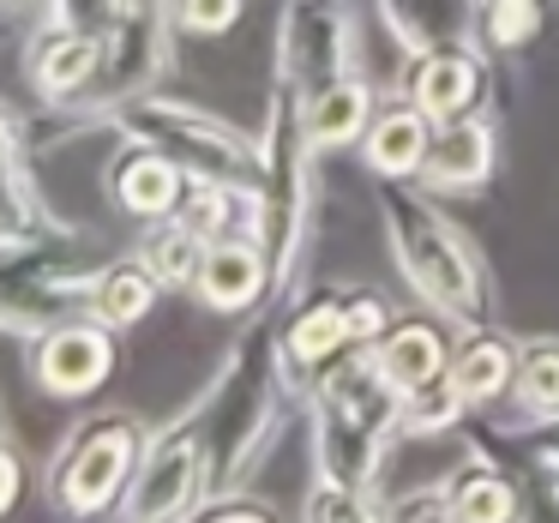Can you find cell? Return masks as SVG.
Wrapping results in <instances>:
<instances>
[{
    "instance_id": "f1b7e54d",
    "label": "cell",
    "mask_w": 559,
    "mask_h": 523,
    "mask_svg": "<svg viewBox=\"0 0 559 523\" xmlns=\"http://www.w3.org/2000/svg\"><path fill=\"white\" fill-rule=\"evenodd\" d=\"M301 523H391V499L379 487H349L313 475L301 494Z\"/></svg>"
},
{
    "instance_id": "8fae6325",
    "label": "cell",
    "mask_w": 559,
    "mask_h": 523,
    "mask_svg": "<svg viewBox=\"0 0 559 523\" xmlns=\"http://www.w3.org/2000/svg\"><path fill=\"white\" fill-rule=\"evenodd\" d=\"M277 361L289 373L295 397L307 409V385L325 373L337 355H349V283H301L289 301H277Z\"/></svg>"
},
{
    "instance_id": "4dcf8cb0",
    "label": "cell",
    "mask_w": 559,
    "mask_h": 523,
    "mask_svg": "<svg viewBox=\"0 0 559 523\" xmlns=\"http://www.w3.org/2000/svg\"><path fill=\"white\" fill-rule=\"evenodd\" d=\"M247 0H169V19L181 37H229L241 25Z\"/></svg>"
},
{
    "instance_id": "cb8c5ba5",
    "label": "cell",
    "mask_w": 559,
    "mask_h": 523,
    "mask_svg": "<svg viewBox=\"0 0 559 523\" xmlns=\"http://www.w3.org/2000/svg\"><path fill=\"white\" fill-rule=\"evenodd\" d=\"M157 301H163V283H157V271H151L139 253L103 259L97 289H91V313H97L103 325H115L127 337L133 325H145V319L157 313Z\"/></svg>"
},
{
    "instance_id": "d6986e66",
    "label": "cell",
    "mask_w": 559,
    "mask_h": 523,
    "mask_svg": "<svg viewBox=\"0 0 559 523\" xmlns=\"http://www.w3.org/2000/svg\"><path fill=\"white\" fill-rule=\"evenodd\" d=\"M433 133L439 127L397 91V97H379V109H373V121H367V133H361L355 151H361V163L379 175V181H421Z\"/></svg>"
},
{
    "instance_id": "277c9868",
    "label": "cell",
    "mask_w": 559,
    "mask_h": 523,
    "mask_svg": "<svg viewBox=\"0 0 559 523\" xmlns=\"http://www.w3.org/2000/svg\"><path fill=\"white\" fill-rule=\"evenodd\" d=\"M319 157L325 151L307 139L301 97L271 85L265 115H259V241L271 253V277H277V301H289L307 283V253L319 235Z\"/></svg>"
},
{
    "instance_id": "d4e9b609",
    "label": "cell",
    "mask_w": 559,
    "mask_h": 523,
    "mask_svg": "<svg viewBox=\"0 0 559 523\" xmlns=\"http://www.w3.org/2000/svg\"><path fill=\"white\" fill-rule=\"evenodd\" d=\"M511 421L542 427L559 421V337H518V379H511Z\"/></svg>"
},
{
    "instance_id": "d6a6232c",
    "label": "cell",
    "mask_w": 559,
    "mask_h": 523,
    "mask_svg": "<svg viewBox=\"0 0 559 523\" xmlns=\"http://www.w3.org/2000/svg\"><path fill=\"white\" fill-rule=\"evenodd\" d=\"M187 523H283V518L265 506V499L247 494V487H235V494H211Z\"/></svg>"
},
{
    "instance_id": "9c48e42d",
    "label": "cell",
    "mask_w": 559,
    "mask_h": 523,
    "mask_svg": "<svg viewBox=\"0 0 559 523\" xmlns=\"http://www.w3.org/2000/svg\"><path fill=\"white\" fill-rule=\"evenodd\" d=\"M205 499H211V445L193 397L169 427H157L145 439V457H139V475L127 487L115 523H187Z\"/></svg>"
},
{
    "instance_id": "44dd1931",
    "label": "cell",
    "mask_w": 559,
    "mask_h": 523,
    "mask_svg": "<svg viewBox=\"0 0 559 523\" xmlns=\"http://www.w3.org/2000/svg\"><path fill=\"white\" fill-rule=\"evenodd\" d=\"M61 223L49 217L37 181H31V157H25V121L0 103V241H31L49 235Z\"/></svg>"
},
{
    "instance_id": "3957f363",
    "label": "cell",
    "mask_w": 559,
    "mask_h": 523,
    "mask_svg": "<svg viewBox=\"0 0 559 523\" xmlns=\"http://www.w3.org/2000/svg\"><path fill=\"white\" fill-rule=\"evenodd\" d=\"M307 445L313 475L379 487L391 445L403 439V391L385 379L373 349H349L307 385Z\"/></svg>"
},
{
    "instance_id": "7a4b0ae2",
    "label": "cell",
    "mask_w": 559,
    "mask_h": 523,
    "mask_svg": "<svg viewBox=\"0 0 559 523\" xmlns=\"http://www.w3.org/2000/svg\"><path fill=\"white\" fill-rule=\"evenodd\" d=\"M301 409L289 373L277 361V325H247L211 385L199 391L205 415V445H211V494H235L247 475L277 451L289 415Z\"/></svg>"
},
{
    "instance_id": "5b68a950",
    "label": "cell",
    "mask_w": 559,
    "mask_h": 523,
    "mask_svg": "<svg viewBox=\"0 0 559 523\" xmlns=\"http://www.w3.org/2000/svg\"><path fill=\"white\" fill-rule=\"evenodd\" d=\"M109 253H91L73 229H49L31 241H0V331L43 337L67 319L91 313V289Z\"/></svg>"
},
{
    "instance_id": "8d00e7d4",
    "label": "cell",
    "mask_w": 559,
    "mask_h": 523,
    "mask_svg": "<svg viewBox=\"0 0 559 523\" xmlns=\"http://www.w3.org/2000/svg\"><path fill=\"white\" fill-rule=\"evenodd\" d=\"M451 19V31H457V43H475V25H481V0H439Z\"/></svg>"
},
{
    "instance_id": "8992f818",
    "label": "cell",
    "mask_w": 559,
    "mask_h": 523,
    "mask_svg": "<svg viewBox=\"0 0 559 523\" xmlns=\"http://www.w3.org/2000/svg\"><path fill=\"white\" fill-rule=\"evenodd\" d=\"M145 421L127 409H97L73 421V433L55 445L43 469V499L61 523H103L121 518V499L145 457Z\"/></svg>"
},
{
    "instance_id": "6da1fadb",
    "label": "cell",
    "mask_w": 559,
    "mask_h": 523,
    "mask_svg": "<svg viewBox=\"0 0 559 523\" xmlns=\"http://www.w3.org/2000/svg\"><path fill=\"white\" fill-rule=\"evenodd\" d=\"M373 211L391 265L427 313L445 319L451 331L493 319V271L481 247L463 235V223L439 205V193H427L421 181H373Z\"/></svg>"
},
{
    "instance_id": "30bf717a",
    "label": "cell",
    "mask_w": 559,
    "mask_h": 523,
    "mask_svg": "<svg viewBox=\"0 0 559 523\" xmlns=\"http://www.w3.org/2000/svg\"><path fill=\"white\" fill-rule=\"evenodd\" d=\"M361 73V25L349 0H283L271 43V85L313 97L337 79Z\"/></svg>"
},
{
    "instance_id": "74e56055",
    "label": "cell",
    "mask_w": 559,
    "mask_h": 523,
    "mask_svg": "<svg viewBox=\"0 0 559 523\" xmlns=\"http://www.w3.org/2000/svg\"><path fill=\"white\" fill-rule=\"evenodd\" d=\"M7 13H25V19H37V7H31V0H0V19Z\"/></svg>"
},
{
    "instance_id": "f546056e",
    "label": "cell",
    "mask_w": 559,
    "mask_h": 523,
    "mask_svg": "<svg viewBox=\"0 0 559 523\" xmlns=\"http://www.w3.org/2000/svg\"><path fill=\"white\" fill-rule=\"evenodd\" d=\"M379 19H385V37L397 43L403 55L457 43V31H451V19H445L439 0H379Z\"/></svg>"
},
{
    "instance_id": "836d02e7",
    "label": "cell",
    "mask_w": 559,
    "mask_h": 523,
    "mask_svg": "<svg viewBox=\"0 0 559 523\" xmlns=\"http://www.w3.org/2000/svg\"><path fill=\"white\" fill-rule=\"evenodd\" d=\"M391 523H451L439 487H415V494H397L391 499Z\"/></svg>"
},
{
    "instance_id": "ffe728a7",
    "label": "cell",
    "mask_w": 559,
    "mask_h": 523,
    "mask_svg": "<svg viewBox=\"0 0 559 523\" xmlns=\"http://www.w3.org/2000/svg\"><path fill=\"white\" fill-rule=\"evenodd\" d=\"M451 385L463 391L469 409H493L511 397V379H518V337H506L499 325H469L451 337Z\"/></svg>"
},
{
    "instance_id": "9a60e30c",
    "label": "cell",
    "mask_w": 559,
    "mask_h": 523,
    "mask_svg": "<svg viewBox=\"0 0 559 523\" xmlns=\"http://www.w3.org/2000/svg\"><path fill=\"white\" fill-rule=\"evenodd\" d=\"M97 67H103V37L73 31V25H61V19H37V25H31L25 79L37 85V97L49 103L55 115L85 109L91 85H97Z\"/></svg>"
},
{
    "instance_id": "ba28073f",
    "label": "cell",
    "mask_w": 559,
    "mask_h": 523,
    "mask_svg": "<svg viewBox=\"0 0 559 523\" xmlns=\"http://www.w3.org/2000/svg\"><path fill=\"white\" fill-rule=\"evenodd\" d=\"M175 37H181V31H175V19H169V0H127L121 13H115V25L103 31V67H97V85H91L85 109L61 115V121L115 127V115H121L127 103L163 85V73H169V61H175Z\"/></svg>"
},
{
    "instance_id": "e0dca14e",
    "label": "cell",
    "mask_w": 559,
    "mask_h": 523,
    "mask_svg": "<svg viewBox=\"0 0 559 523\" xmlns=\"http://www.w3.org/2000/svg\"><path fill=\"white\" fill-rule=\"evenodd\" d=\"M439 499H445L451 523H530V487L511 475L487 445H469L463 463L439 475Z\"/></svg>"
},
{
    "instance_id": "2e32d148",
    "label": "cell",
    "mask_w": 559,
    "mask_h": 523,
    "mask_svg": "<svg viewBox=\"0 0 559 523\" xmlns=\"http://www.w3.org/2000/svg\"><path fill=\"white\" fill-rule=\"evenodd\" d=\"M199 307L217 319H247L259 307L277 301V277H271V253L259 235H223L205 247V265L193 283Z\"/></svg>"
},
{
    "instance_id": "1f68e13d",
    "label": "cell",
    "mask_w": 559,
    "mask_h": 523,
    "mask_svg": "<svg viewBox=\"0 0 559 523\" xmlns=\"http://www.w3.org/2000/svg\"><path fill=\"white\" fill-rule=\"evenodd\" d=\"M391 325H397V307L385 301V289H373V283H349V343L355 349H373Z\"/></svg>"
},
{
    "instance_id": "4316f807",
    "label": "cell",
    "mask_w": 559,
    "mask_h": 523,
    "mask_svg": "<svg viewBox=\"0 0 559 523\" xmlns=\"http://www.w3.org/2000/svg\"><path fill=\"white\" fill-rule=\"evenodd\" d=\"M205 235H193L181 217H163V223H151L145 235H139V247L133 253L145 259L151 271H157V283H163V295H175V289H193L199 283V265H205Z\"/></svg>"
},
{
    "instance_id": "e575fe53",
    "label": "cell",
    "mask_w": 559,
    "mask_h": 523,
    "mask_svg": "<svg viewBox=\"0 0 559 523\" xmlns=\"http://www.w3.org/2000/svg\"><path fill=\"white\" fill-rule=\"evenodd\" d=\"M25 487H31V469L25 457H19L7 439H0V518H13L19 506H25Z\"/></svg>"
},
{
    "instance_id": "603a6c76",
    "label": "cell",
    "mask_w": 559,
    "mask_h": 523,
    "mask_svg": "<svg viewBox=\"0 0 559 523\" xmlns=\"http://www.w3.org/2000/svg\"><path fill=\"white\" fill-rule=\"evenodd\" d=\"M451 337H457V331L451 325L439 331L433 319H397V325L373 343V355H379L391 385L415 391V385H427V379H439L451 367Z\"/></svg>"
},
{
    "instance_id": "5bb4252c",
    "label": "cell",
    "mask_w": 559,
    "mask_h": 523,
    "mask_svg": "<svg viewBox=\"0 0 559 523\" xmlns=\"http://www.w3.org/2000/svg\"><path fill=\"white\" fill-rule=\"evenodd\" d=\"M187 187H193V175H187L169 151H157L151 139H133V133L121 139V151L109 157V175H103L109 205L121 211L127 223H139V229L175 217L181 199H187Z\"/></svg>"
},
{
    "instance_id": "52a82bcc",
    "label": "cell",
    "mask_w": 559,
    "mask_h": 523,
    "mask_svg": "<svg viewBox=\"0 0 559 523\" xmlns=\"http://www.w3.org/2000/svg\"><path fill=\"white\" fill-rule=\"evenodd\" d=\"M115 127L133 139H151L157 151H169L193 181H229V187H259L265 163H259V133H241L235 121L199 109L187 97H169V91H145L133 97Z\"/></svg>"
},
{
    "instance_id": "4fadbf2b",
    "label": "cell",
    "mask_w": 559,
    "mask_h": 523,
    "mask_svg": "<svg viewBox=\"0 0 559 523\" xmlns=\"http://www.w3.org/2000/svg\"><path fill=\"white\" fill-rule=\"evenodd\" d=\"M115 367H121V331L103 325L97 313H79L67 325L31 337V379L61 403L97 397L115 379Z\"/></svg>"
},
{
    "instance_id": "d590c367",
    "label": "cell",
    "mask_w": 559,
    "mask_h": 523,
    "mask_svg": "<svg viewBox=\"0 0 559 523\" xmlns=\"http://www.w3.org/2000/svg\"><path fill=\"white\" fill-rule=\"evenodd\" d=\"M530 469H542L535 487H530V523H559V457L554 463H530Z\"/></svg>"
},
{
    "instance_id": "83f0119b",
    "label": "cell",
    "mask_w": 559,
    "mask_h": 523,
    "mask_svg": "<svg viewBox=\"0 0 559 523\" xmlns=\"http://www.w3.org/2000/svg\"><path fill=\"white\" fill-rule=\"evenodd\" d=\"M469 403L463 391L451 385V373L427 379V385L403 391V439H445V433H463L469 427Z\"/></svg>"
},
{
    "instance_id": "484cf974",
    "label": "cell",
    "mask_w": 559,
    "mask_h": 523,
    "mask_svg": "<svg viewBox=\"0 0 559 523\" xmlns=\"http://www.w3.org/2000/svg\"><path fill=\"white\" fill-rule=\"evenodd\" d=\"M175 217L205 241L223 235H259V187H229V181H193Z\"/></svg>"
},
{
    "instance_id": "ac0fdd59",
    "label": "cell",
    "mask_w": 559,
    "mask_h": 523,
    "mask_svg": "<svg viewBox=\"0 0 559 523\" xmlns=\"http://www.w3.org/2000/svg\"><path fill=\"white\" fill-rule=\"evenodd\" d=\"M499 169V127L493 115H463V121H445L433 133V151H427L421 187L427 193H481Z\"/></svg>"
},
{
    "instance_id": "7c38bea8",
    "label": "cell",
    "mask_w": 559,
    "mask_h": 523,
    "mask_svg": "<svg viewBox=\"0 0 559 523\" xmlns=\"http://www.w3.org/2000/svg\"><path fill=\"white\" fill-rule=\"evenodd\" d=\"M403 97L427 115L433 127L463 121V115H487L493 109V85H499V55H487L481 43H439V49L403 55Z\"/></svg>"
},
{
    "instance_id": "7402d4cb",
    "label": "cell",
    "mask_w": 559,
    "mask_h": 523,
    "mask_svg": "<svg viewBox=\"0 0 559 523\" xmlns=\"http://www.w3.org/2000/svg\"><path fill=\"white\" fill-rule=\"evenodd\" d=\"M373 109H379L373 79L349 73V79H337V85L313 91V97L301 103V121H307V139H313L319 151H349V145H361Z\"/></svg>"
}]
</instances>
